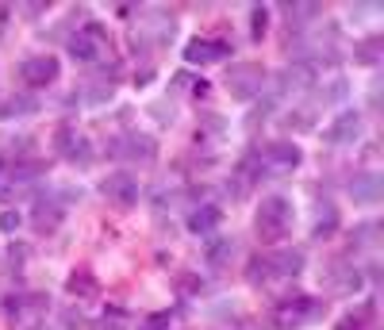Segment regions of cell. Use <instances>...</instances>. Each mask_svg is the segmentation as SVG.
I'll list each match as a JSON object with an SVG mask.
<instances>
[{
	"label": "cell",
	"mask_w": 384,
	"mask_h": 330,
	"mask_svg": "<svg viewBox=\"0 0 384 330\" xmlns=\"http://www.w3.org/2000/svg\"><path fill=\"white\" fill-rule=\"evenodd\" d=\"M100 46H104V27L100 23H85V31H77V35L69 39V58L93 62V58L100 54Z\"/></svg>",
	"instance_id": "cell-8"
},
{
	"label": "cell",
	"mask_w": 384,
	"mask_h": 330,
	"mask_svg": "<svg viewBox=\"0 0 384 330\" xmlns=\"http://www.w3.org/2000/svg\"><path fill=\"white\" fill-rule=\"evenodd\" d=\"M292 230V204L284 200V196H265V200L258 204V235L269 238V242H277V238H284Z\"/></svg>",
	"instance_id": "cell-1"
},
{
	"label": "cell",
	"mask_w": 384,
	"mask_h": 330,
	"mask_svg": "<svg viewBox=\"0 0 384 330\" xmlns=\"http://www.w3.org/2000/svg\"><path fill=\"white\" fill-rule=\"evenodd\" d=\"M39 112V100L35 96H8L4 108H0V115L4 119H15V115H35Z\"/></svg>",
	"instance_id": "cell-16"
},
{
	"label": "cell",
	"mask_w": 384,
	"mask_h": 330,
	"mask_svg": "<svg viewBox=\"0 0 384 330\" xmlns=\"http://www.w3.org/2000/svg\"><path fill=\"white\" fill-rule=\"evenodd\" d=\"M20 211H4V216H0V227H4V230H15V227H20Z\"/></svg>",
	"instance_id": "cell-24"
},
{
	"label": "cell",
	"mask_w": 384,
	"mask_h": 330,
	"mask_svg": "<svg viewBox=\"0 0 384 330\" xmlns=\"http://www.w3.org/2000/svg\"><path fill=\"white\" fill-rule=\"evenodd\" d=\"M326 138H331V143H338V146L357 143V138H362V115H357V112H342L338 119L326 127Z\"/></svg>",
	"instance_id": "cell-13"
},
{
	"label": "cell",
	"mask_w": 384,
	"mask_h": 330,
	"mask_svg": "<svg viewBox=\"0 0 384 330\" xmlns=\"http://www.w3.org/2000/svg\"><path fill=\"white\" fill-rule=\"evenodd\" d=\"M234 253V242H227V238H219V242H211V250H208V261L211 265H223L227 258Z\"/></svg>",
	"instance_id": "cell-21"
},
{
	"label": "cell",
	"mask_w": 384,
	"mask_h": 330,
	"mask_svg": "<svg viewBox=\"0 0 384 330\" xmlns=\"http://www.w3.org/2000/svg\"><path fill=\"white\" fill-rule=\"evenodd\" d=\"M304 161V154H300V146H292V143H269L265 150H261V173H292L296 165Z\"/></svg>",
	"instance_id": "cell-4"
},
{
	"label": "cell",
	"mask_w": 384,
	"mask_h": 330,
	"mask_svg": "<svg viewBox=\"0 0 384 330\" xmlns=\"http://www.w3.org/2000/svg\"><path fill=\"white\" fill-rule=\"evenodd\" d=\"M219 223H223V211H219L216 204H204V208H196L189 216V230L192 235H211Z\"/></svg>",
	"instance_id": "cell-15"
},
{
	"label": "cell",
	"mask_w": 384,
	"mask_h": 330,
	"mask_svg": "<svg viewBox=\"0 0 384 330\" xmlns=\"http://www.w3.org/2000/svg\"><path fill=\"white\" fill-rule=\"evenodd\" d=\"M319 315H323V303L312 300V296H300V300H292V303H284V308H281L277 326H281V330H296V326L315 323Z\"/></svg>",
	"instance_id": "cell-5"
},
{
	"label": "cell",
	"mask_w": 384,
	"mask_h": 330,
	"mask_svg": "<svg viewBox=\"0 0 384 330\" xmlns=\"http://www.w3.org/2000/svg\"><path fill=\"white\" fill-rule=\"evenodd\" d=\"M265 261H269L273 280H292V277L304 273V253H300V250H269Z\"/></svg>",
	"instance_id": "cell-9"
},
{
	"label": "cell",
	"mask_w": 384,
	"mask_h": 330,
	"mask_svg": "<svg viewBox=\"0 0 384 330\" xmlns=\"http://www.w3.org/2000/svg\"><path fill=\"white\" fill-rule=\"evenodd\" d=\"M380 54H384V39H380V35H373V39H365V43L354 46V58H357L362 65H377Z\"/></svg>",
	"instance_id": "cell-17"
},
{
	"label": "cell",
	"mask_w": 384,
	"mask_h": 330,
	"mask_svg": "<svg viewBox=\"0 0 384 330\" xmlns=\"http://www.w3.org/2000/svg\"><path fill=\"white\" fill-rule=\"evenodd\" d=\"M334 230H338V211H334L331 204H323V208H319V223H315V238H331Z\"/></svg>",
	"instance_id": "cell-18"
},
{
	"label": "cell",
	"mask_w": 384,
	"mask_h": 330,
	"mask_svg": "<svg viewBox=\"0 0 384 330\" xmlns=\"http://www.w3.org/2000/svg\"><path fill=\"white\" fill-rule=\"evenodd\" d=\"M246 280H250V284H258V288L273 280V273H269V261H265V253H258V258L246 265Z\"/></svg>",
	"instance_id": "cell-19"
},
{
	"label": "cell",
	"mask_w": 384,
	"mask_h": 330,
	"mask_svg": "<svg viewBox=\"0 0 384 330\" xmlns=\"http://www.w3.org/2000/svg\"><path fill=\"white\" fill-rule=\"evenodd\" d=\"M35 223H39V230H51V227H58V208H46V204H39L35 208Z\"/></svg>",
	"instance_id": "cell-22"
},
{
	"label": "cell",
	"mask_w": 384,
	"mask_h": 330,
	"mask_svg": "<svg viewBox=\"0 0 384 330\" xmlns=\"http://www.w3.org/2000/svg\"><path fill=\"white\" fill-rule=\"evenodd\" d=\"M350 196H354V204H377L384 196V177L377 169L354 173V180H350Z\"/></svg>",
	"instance_id": "cell-10"
},
{
	"label": "cell",
	"mask_w": 384,
	"mask_h": 330,
	"mask_svg": "<svg viewBox=\"0 0 384 330\" xmlns=\"http://www.w3.org/2000/svg\"><path fill=\"white\" fill-rule=\"evenodd\" d=\"M231 54V46L227 43H216V39H192L189 46H185V62L189 65H208V62H219V58Z\"/></svg>",
	"instance_id": "cell-12"
},
{
	"label": "cell",
	"mask_w": 384,
	"mask_h": 330,
	"mask_svg": "<svg viewBox=\"0 0 384 330\" xmlns=\"http://www.w3.org/2000/svg\"><path fill=\"white\" fill-rule=\"evenodd\" d=\"M116 154H127L131 161H150L154 154H158V146H154L150 135H127L116 143Z\"/></svg>",
	"instance_id": "cell-14"
},
{
	"label": "cell",
	"mask_w": 384,
	"mask_h": 330,
	"mask_svg": "<svg viewBox=\"0 0 384 330\" xmlns=\"http://www.w3.org/2000/svg\"><path fill=\"white\" fill-rule=\"evenodd\" d=\"M58 150H62V158L73 161V165H88V161H93V146H88V138H81L73 127L58 131Z\"/></svg>",
	"instance_id": "cell-11"
},
{
	"label": "cell",
	"mask_w": 384,
	"mask_h": 330,
	"mask_svg": "<svg viewBox=\"0 0 384 330\" xmlns=\"http://www.w3.org/2000/svg\"><path fill=\"white\" fill-rule=\"evenodd\" d=\"M20 77L27 81L31 88H46L58 81V62H54L51 54H39V58H27V62L20 65Z\"/></svg>",
	"instance_id": "cell-7"
},
{
	"label": "cell",
	"mask_w": 384,
	"mask_h": 330,
	"mask_svg": "<svg viewBox=\"0 0 384 330\" xmlns=\"http://www.w3.org/2000/svg\"><path fill=\"white\" fill-rule=\"evenodd\" d=\"M261 85H265V70H261L258 62L227 65V88H231V96H239V100H254V96L261 93Z\"/></svg>",
	"instance_id": "cell-2"
},
{
	"label": "cell",
	"mask_w": 384,
	"mask_h": 330,
	"mask_svg": "<svg viewBox=\"0 0 384 330\" xmlns=\"http://www.w3.org/2000/svg\"><path fill=\"white\" fill-rule=\"evenodd\" d=\"M65 288H69L73 296H96V280H93V273H73Z\"/></svg>",
	"instance_id": "cell-20"
},
{
	"label": "cell",
	"mask_w": 384,
	"mask_h": 330,
	"mask_svg": "<svg viewBox=\"0 0 384 330\" xmlns=\"http://www.w3.org/2000/svg\"><path fill=\"white\" fill-rule=\"evenodd\" d=\"M8 315H12V323L20 330H31L43 323L46 315V296L43 292H31V296H15V300H8Z\"/></svg>",
	"instance_id": "cell-3"
},
{
	"label": "cell",
	"mask_w": 384,
	"mask_h": 330,
	"mask_svg": "<svg viewBox=\"0 0 384 330\" xmlns=\"http://www.w3.org/2000/svg\"><path fill=\"white\" fill-rule=\"evenodd\" d=\"M100 192L108 196L112 204H119V208H131V204H138V180L131 177V173H108Z\"/></svg>",
	"instance_id": "cell-6"
},
{
	"label": "cell",
	"mask_w": 384,
	"mask_h": 330,
	"mask_svg": "<svg viewBox=\"0 0 384 330\" xmlns=\"http://www.w3.org/2000/svg\"><path fill=\"white\" fill-rule=\"evenodd\" d=\"M265 23H269V12L265 8H254V12H250V31H254V39L265 35Z\"/></svg>",
	"instance_id": "cell-23"
}]
</instances>
